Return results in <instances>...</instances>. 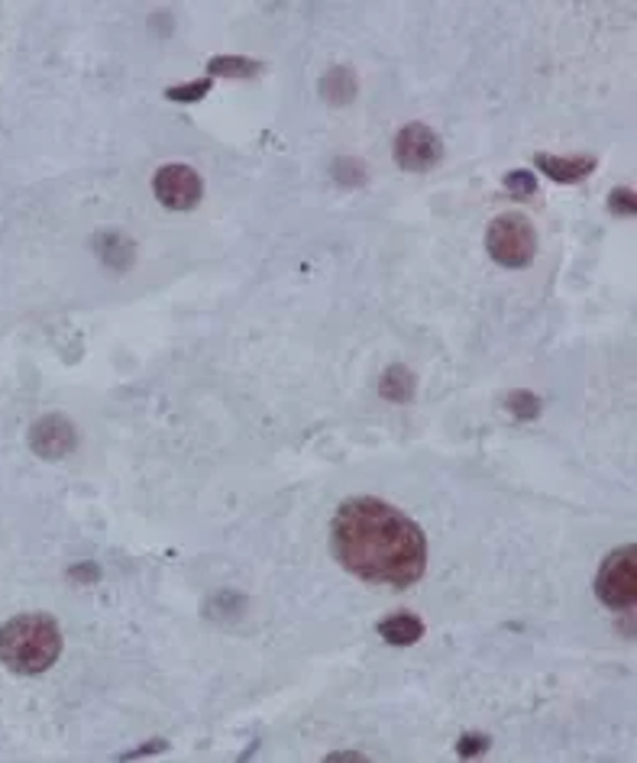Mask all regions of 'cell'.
<instances>
[{"label": "cell", "mask_w": 637, "mask_h": 763, "mask_svg": "<svg viewBox=\"0 0 637 763\" xmlns=\"http://www.w3.org/2000/svg\"><path fill=\"white\" fill-rule=\"evenodd\" d=\"M208 91H211V79H201V82H191V85L169 87L166 97H169V101H178V104H191V101H201Z\"/></svg>", "instance_id": "5bb4252c"}, {"label": "cell", "mask_w": 637, "mask_h": 763, "mask_svg": "<svg viewBox=\"0 0 637 763\" xmlns=\"http://www.w3.org/2000/svg\"><path fill=\"white\" fill-rule=\"evenodd\" d=\"M334 178L341 181V185H363L366 181V169H363V163H349V159H337V169H334Z\"/></svg>", "instance_id": "2e32d148"}, {"label": "cell", "mask_w": 637, "mask_h": 763, "mask_svg": "<svg viewBox=\"0 0 637 763\" xmlns=\"http://www.w3.org/2000/svg\"><path fill=\"white\" fill-rule=\"evenodd\" d=\"M505 401H509L511 415L521 418V421H531V418H537V411H541V398L531 395V391H511Z\"/></svg>", "instance_id": "4fadbf2b"}, {"label": "cell", "mask_w": 637, "mask_h": 763, "mask_svg": "<svg viewBox=\"0 0 637 763\" xmlns=\"http://www.w3.org/2000/svg\"><path fill=\"white\" fill-rule=\"evenodd\" d=\"M635 544H625L618 551H612L605 556V563L598 566L595 576V595L602 605L608 608H631L637 602V569H635Z\"/></svg>", "instance_id": "277c9868"}, {"label": "cell", "mask_w": 637, "mask_h": 763, "mask_svg": "<svg viewBox=\"0 0 637 763\" xmlns=\"http://www.w3.org/2000/svg\"><path fill=\"white\" fill-rule=\"evenodd\" d=\"M341 563L366 583L411 586L427 566L421 527L383 499H346L331 524Z\"/></svg>", "instance_id": "6da1fadb"}, {"label": "cell", "mask_w": 637, "mask_h": 763, "mask_svg": "<svg viewBox=\"0 0 637 763\" xmlns=\"http://www.w3.org/2000/svg\"><path fill=\"white\" fill-rule=\"evenodd\" d=\"M485 748H489L485 734H467V738L460 741V754H463V757H476V754H482Z\"/></svg>", "instance_id": "ac0fdd59"}, {"label": "cell", "mask_w": 637, "mask_h": 763, "mask_svg": "<svg viewBox=\"0 0 637 763\" xmlns=\"http://www.w3.org/2000/svg\"><path fill=\"white\" fill-rule=\"evenodd\" d=\"M534 166L547 171L553 181L573 185V181L586 178V175L595 169V159L593 156H551V153H537V156H534Z\"/></svg>", "instance_id": "ba28073f"}, {"label": "cell", "mask_w": 637, "mask_h": 763, "mask_svg": "<svg viewBox=\"0 0 637 763\" xmlns=\"http://www.w3.org/2000/svg\"><path fill=\"white\" fill-rule=\"evenodd\" d=\"M62 654V631L49 615H17L0 628V660L23 677L45 673Z\"/></svg>", "instance_id": "7a4b0ae2"}, {"label": "cell", "mask_w": 637, "mask_h": 763, "mask_svg": "<svg viewBox=\"0 0 637 763\" xmlns=\"http://www.w3.org/2000/svg\"><path fill=\"white\" fill-rule=\"evenodd\" d=\"M379 395L388 401H411L415 398V373L405 366H388L379 379Z\"/></svg>", "instance_id": "8fae6325"}, {"label": "cell", "mask_w": 637, "mask_h": 763, "mask_svg": "<svg viewBox=\"0 0 637 763\" xmlns=\"http://www.w3.org/2000/svg\"><path fill=\"white\" fill-rule=\"evenodd\" d=\"M608 211L622 213V217H635V191H631V188H615L612 198H608Z\"/></svg>", "instance_id": "e0dca14e"}, {"label": "cell", "mask_w": 637, "mask_h": 763, "mask_svg": "<svg viewBox=\"0 0 637 763\" xmlns=\"http://www.w3.org/2000/svg\"><path fill=\"white\" fill-rule=\"evenodd\" d=\"M79 443V433H75V425L62 415H45L36 425L30 427V447L36 457L43 460H62L75 450Z\"/></svg>", "instance_id": "52a82bcc"}, {"label": "cell", "mask_w": 637, "mask_h": 763, "mask_svg": "<svg viewBox=\"0 0 637 763\" xmlns=\"http://www.w3.org/2000/svg\"><path fill=\"white\" fill-rule=\"evenodd\" d=\"M324 763H369V757H363L356 751H337V754H331Z\"/></svg>", "instance_id": "d6986e66"}, {"label": "cell", "mask_w": 637, "mask_h": 763, "mask_svg": "<svg viewBox=\"0 0 637 763\" xmlns=\"http://www.w3.org/2000/svg\"><path fill=\"white\" fill-rule=\"evenodd\" d=\"M208 72L211 75H223V79H253L259 72V62H250V59H240V55H213L208 62Z\"/></svg>", "instance_id": "7c38bea8"}, {"label": "cell", "mask_w": 637, "mask_h": 763, "mask_svg": "<svg viewBox=\"0 0 637 763\" xmlns=\"http://www.w3.org/2000/svg\"><path fill=\"white\" fill-rule=\"evenodd\" d=\"M443 159L440 136L425 124H408L395 136V163L405 171H427Z\"/></svg>", "instance_id": "8992f818"}, {"label": "cell", "mask_w": 637, "mask_h": 763, "mask_svg": "<svg viewBox=\"0 0 637 763\" xmlns=\"http://www.w3.org/2000/svg\"><path fill=\"white\" fill-rule=\"evenodd\" d=\"M505 185H509V191L514 195V198H531V195L537 191V178L524 169L511 171L509 178H505Z\"/></svg>", "instance_id": "9a60e30c"}, {"label": "cell", "mask_w": 637, "mask_h": 763, "mask_svg": "<svg viewBox=\"0 0 637 763\" xmlns=\"http://www.w3.org/2000/svg\"><path fill=\"white\" fill-rule=\"evenodd\" d=\"M321 94L331 104H349L356 97V75L346 65H334L324 79H321Z\"/></svg>", "instance_id": "30bf717a"}, {"label": "cell", "mask_w": 637, "mask_h": 763, "mask_svg": "<svg viewBox=\"0 0 637 763\" xmlns=\"http://www.w3.org/2000/svg\"><path fill=\"white\" fill-rule=\"evenodd\" d=\"M153 191H156V198H159L169 211H191V208H198V201H201L205 181H201V175L191 169V166L171 163V166H163V169L156 171Z\"/></svg>", "instance_id": "5b68a950"}, {"label": "cell", "mask_w": 637, "mask_h": 763, "mask_svg": "<svg viewBox=\"0 0 637 763\" xmlns=\"http://www.w3.org/2000/svg\"><path fill=\"white\" fill-rule=\"evenodd\" d=\"M485 250L489 255L505 265V269H521L537 253V233L524 213H502L489 223L485 233Z\"/></svg>", "instance_id": "3957f363"}, {"label": "cell", "mask_w": 637, "mask_h": 763, "mask_svg": "<svg viewBox=\"0 0 637 763\" xmlns=\"http://www.w3.org/2000/svg\"><path fill=\"white\" fill-rule=\"evenodd\" d=\"M379 635L395 647H408V644H418L425 637V621L418 615L398 612V615H388L385 621H379Z\"/></svg>", "instance_id": "9c48e42d"}]
</instances>
